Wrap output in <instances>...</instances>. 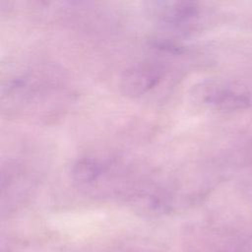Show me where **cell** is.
I'll return each mask as SVG.
<instances>
[{
    "label": "cell",
    "instance_id": "6da1fadb",
    "mask_svg": "<svg viewBox=\"0 0 252 252\" xmlns=\"http://www.w3.org/2000/svg\"><path fill=\"white\" fill-rule=\"evenodd\" d=\"M161 77L160 71L155 66H142L130 71L126 76V89L134 94H143L155 87Z\"/></svg>",
    "mask_w": 252,
    "mask_h": 252
},
{
    "label": "cell",
    "instance_id": "7a4b0ae2",
    "mask_svg": "<svg viewBox=\"0 0 252 252\" xmlns=\"http://www.w3.org/2000/svg\"><path fill=\"white\" fill-rule=\"evenodd\" d=\"M211 102L222 109H236L248 105L249 98L245 94L229 89H220L211 93L207 98Z\"/></svg>",
    "mask_w": 252,
    "mask_h": 252
}]
</instances>
